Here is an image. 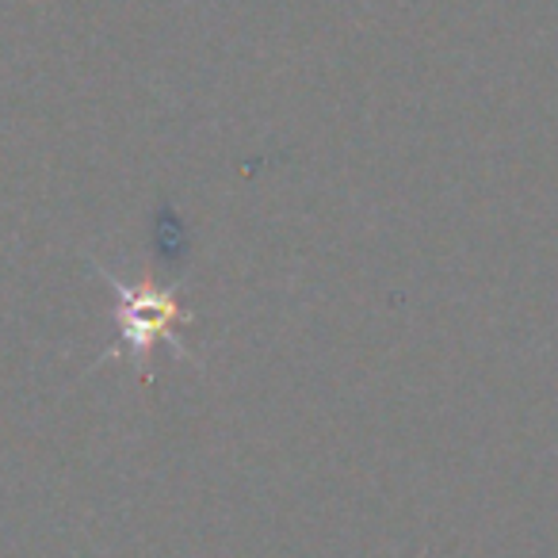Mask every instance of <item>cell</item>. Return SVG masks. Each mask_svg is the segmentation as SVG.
<instances>
[{
  "instance_id": "1",
  "label": "cell",
  "mask_w": 558,
  "mask_h": 558,
  "mask_svg": "<svg viewBox=\"0 0 558 558\" xmlns=\"http://www.w3.org/2000/svg\"><path fill=\"white\" fill-rule=\"evenodd\" d=\"M93 268L100 271V276L108 279V288L116 291V311H111V318H116V344H111L96 364L126 356L138 367L142 383H149V352H154L157 344H169V349L177 352V360L199 364V360L192 356V349H187L177 333V326L195 322V314L184 311V303H180L177 288H161L154 279L131 283V279L116 276V271L100 260H93Z\"/></svg>"
}]
</instances>
